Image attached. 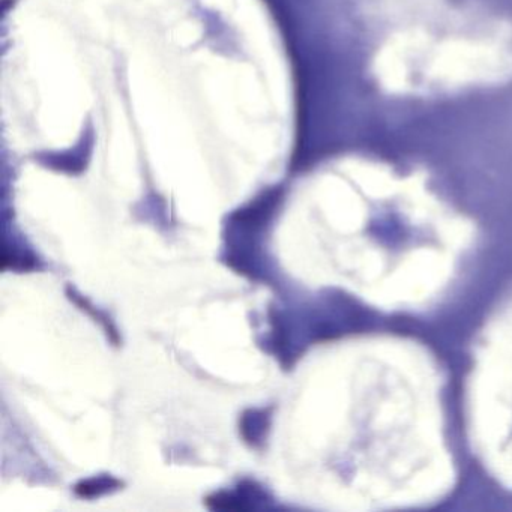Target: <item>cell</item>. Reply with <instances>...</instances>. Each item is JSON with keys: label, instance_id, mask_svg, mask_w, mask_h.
Wrapping results in <instances>:
<instances>
[{"label": "cell", "instance_id": "3", "mask_svg": "<svg viewBox=\"0 0 512 512\" xmlns=\"http://www.w3.org/2000/svg\"><path fill=\"white\" fill-rule=\"evenodd\" d=\"M272 410H274V407L248 409L239 418V434L250 448L260 449L268 439V433L271 430Z\"/></svg>", "mask_w": 512, "mask_h": 512}, {"label": "cell", "instance_id": "4", "mask_svg": "<svg viewBox=\"0 0 512 512\" xmlns=\"http://www.w3.org/2000/svg\"><path fill=\"white\" fill-rule=\"evenodd\" d=\"M121 487H124V482L121 479L104 473V475L92 476V478L82 479V481L77 482L76 487H74V493L79 497H83V499H95V497L113 493V491L119 490Z\"/></svg>", "mask_w": 512, "mask_h": 512}, {"label": "cell", "instance_id": "2", "mask_svg": "<svg viewBox=\"0 0 512 512\" xmlns=\"http://www.w3.org/2000/svg\"><path fill=\"white\" fill-rule=\"evenodd\" d=\"M269 500L268 493L257 482L242 481L235 490H221L209 494L205 505L211 511L250 512L263 508Z\"/></svg>", "mask_w": 512, "mask_h": 512}, {"label": "cell", "instance_id": "1", "mask_svg": "<svg viewBox=\"0 0 512 512\" xmlns=\"http://www.w3.org/2000/svg\"><path fill=\"white\" fill-rule=\"evenodd\" d=\"M277 202L251 203L247 208L239 209L229 218L226 230L227 263L239 274L259 278L262 274L263 233L271 223Z\"/></svg>", "mask_w": 512, "mask_h": 512}, {"label": "cell", "instance_id": "6", "mask_svg": "<svg viewBox=\"0 0 512 512\" xmlns=\"http://www.w3.org/2000/svg\"><path fill=\"white\" fill-rule=\"evenodd\" d=\"M35 256L31 251L23 250L17 244H13L10 247L8 242H4V248H2V271L11 268L14 271H31L35 268Z\"/></svg>", "mask_w": 512, "mask_h": 512}, {"label": "cell", "instance_id": "5", "mask_svg": "<svg viewBox=\"0 0 512 512\" xmlns=\"http://www.w3.org/2000/svg\"><path fill=\"white\" fill-rule=\"evenodd\" d=\"M68 296H70V299L74 304L79 305L80 310L86 311L89 316L94 317L95 322H98L103 326L109 340L112 341L115 346H119L121 340H119L118 329L115 328V325H113L112 320L109 319L107 314H104L103 311L97 310V308H95L94 305L85 298V296L79 295V293H77L76 290L71 289V287H68Z\"/></svg>", "mask_w": 512, "mask_h": 512}]
</instances>
